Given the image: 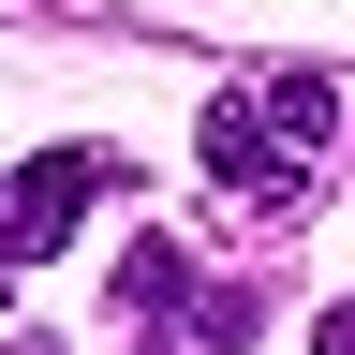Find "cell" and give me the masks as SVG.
Here are the masks:
<instances>
[{
	"label": "cell",
	"instance_id": "obj_1",
	"mask_svg": "<svg viewBox=\"0 0 355 355\" xmlns=\"http://www.w3.org/2000/svg\"><path fill=\"white\" fill-rule=\"evenodd\" d=\"M326 148H340V74H311V60L207 104V178H222L252 222H296L311 178H326Z\"/></svg>",
	"mask_w": 355,
	"mask_h": 355
},
{
	"label": "cell",
	"instance_id": "obj_3",
	"mask_svg": "<svg viewBox=\"0 0 355 355\" xmlns=\"http://www.w3.org/2000/svg\"><path fill=\"white\" fill-rule=\"evenodd\" d=\"M104 148H44V163H15V178H0V266H30V252H60L74 237V222L89 207H104Z\"/></svg>",
	"mask_w": 355,
	"mask_h": 355
},
{
	"label": "cell",
	"instance_id": "obj_2",
	"mask_svg": "<svg viewBox=\"0 0 355 355\" xmlns=\"http://www.w3.org/2000/svg\"><path fill=\"white\" fill-rule=\"evenodd\" d=\"M119 311H133V355H237L252 340V282H207L178 237L119 252Z\"/></svg>",
	"mask_w": 355,
	"mask_h": 355
},
{
	"label": "cell",
	"instance_id": "obj_4",
	"mask_svg": "<svg viewBox=\"0 0 355 355\" xmlns=\"http://www.w3.org/2000/svg\"><path fill=\"white\" fill-rule=\"evenodd\" d=\"M0 355H44V340H0Z\"/></svg>",
	"mask_w": 355,
	"mask_h": 355
}]
</instances>
